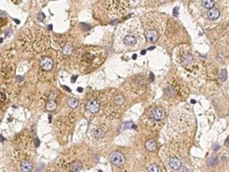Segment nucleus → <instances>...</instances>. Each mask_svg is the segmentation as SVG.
I'll list each match as a JSON object with an SVG mask.
<instances>
[{"instance_id": "obj_4", "label": "nucleus", "mask_w": 229, "mask_h": 172, "mask_svg": "<svg viewBox=\"0 0 229 172\" xmlns=\"http://www.w3.org/2000/svg\"><path fill=\"white\" fill-rule=\"evenodd\" d=\"M80 53V67L86 69V72H90L96 69L106 59V53L102 49L87 48Z\"/></svg>"}, {"instance_id": "obj_14", "label": "nucleus", "mask_w": 229, "mask_h": 172, "mask_svg": "<svg viewBox=\"0 0 229 172\" xmlns=\"http://www.w3.org/2000/svg\"><path fill=\"white\" fill-rule=\"evenodd\" d=\"M20 170L23 172H29L33 170V164L30 161H23L20 164Z\"/></svg>"}, {"instance_id": "obj_25", "label": "nucleus", "mask_w": 229, "mask_h": 172, "mask_svg": "<svg viewBox=\"0 0 229 172\" xmlns=\"http://www.w3.org/2000/svg\"><path fill=\"white\" fill-rule=\"evenodd\" d=\"M130 1H138V0H130Z\"/></svg>"}, {"instance_id": "obj_11", "label": "nucleus", "mask_w": 229, "mask_h": 172, "mask_svg": "<svg viewBox=\"0 0 229 172\" xmlns=\"http://www.w3.org/2000/svg\"><path fill=\"white\" fill-rule=\"evenodd\" d=\"M160 37V32L156 30H146L145 31V38L147 39V41L154 43L159 40Z\"/></svg>"}, {"instance_id": "obj_13", "label": "nucleus", "mask_w": 229, "mask_h": 172, "mask_svg": "<svg viewBox=\"0 0 229 172\" xmlns=\"http://www.w3.org/2000/svg\"><path fill=\"white\" fill-rule=\"evenodd\" d=\"M53 65H54L53 60L49 57H43L40 60V67H41L42 70H44V71H50V70H52Z\"/></svg>"}, {"instance_id": "obj_22", "label": "nucleus", "mask_w": 229, "mask_h": 172, "mask_svg": "<svg viewBox=\"0 0 229 172\" xmlns=\"http://www.w3.org/2000/svg\"><path fill=\"white\" fill-rule=\"evenodd\" d=\"M5 94L4 93H0V101H4L5 100Z\"/></svg>"}, {"instance_id": "obj_1", "label": "nucleus", "mask_w": 229, "mask_h": 172, "mask_svg": "<svg viewBox=\"0 0 229 172\" xmlns=\"http://www.w3.org/2000/svg\"><path fill=\"white\" fill-rule=\"evenodd\" d=\"M145 35L137 19H131L119 27L115 36V49L117 52L136 51L145 43Z\"/></svg>"}, {"instance_id": "obj_3", "label": "nucleus", "mask_w": 229, "mask_h": 172, "mask_svg": "<svg viewBox=\"0 0 229 172\" xmlns=\"http://www.w3.org/2000/svg\"><path fill=\"white\" fill-rule=\"evenodd\" d=\"M161 156L165 166L170 171H189V168L186 167L184 152L179 149L176 144H170L164 147L161 151Z\"/></svg>"}, {"instance_id": "obj_6", "label": "nucleus", "mask_w": 229, "mask_h": 172, "mask_svg": "<svg viewBox=\"0 0 229 172\" xmlns=\"http://www.w3.org/2000/svg\"><path fill=\"white\" fill-rule=\"evenodd\" d=\"M166 114H167L166 109L162 106H154L151 109H149V111L147 112L148 118L150 120H153V121L163 120L166 117Z\"/></svg>"}, {"instance_id": "obj_20", "label": "nucleus", "mask_w": 229, "mask_h": 172, "mask_svg": "<svg viewBox=\"0 0 229 172\" xmlns=\"http://www.w3.org/2000/svg\"><path fill=\"white\" fill-rule=\"evenodd\" d=\"M148 170H149V171H161L160 167L157 166V165H150V166L148 167Z\"/></svg>"}, {"instance_id": "obj_24", "label": "nucleus", "mask_w": 229, "mask_h": 172, "mask_svg": "<svg viewBox=\"0 0 229 172\" xmlns=\"http://www.w3.org/2000/svg\"><path fill=\"white\" fill-rule=\"evenodd\" d=\"M75 79H76V76H74V77L72 78V81H75Z\"/></svg>"}, {"instance_id": "obj_2", "label": "nucleus", "mask_w": 229, "mask_h": 172, "mask_svg": "<svg viewBox=\"0 0 229 172\" xmlns=\"http://www.w3.org/2000/svg\"><path fill=\"white\" fill-rule=\"evenodd\" d=\"M166 131L169 138L175 140H184L192 136L194 131V118L192 113L178 108L171 114Z\"/></svg>"}, {"instance_id": "obj_9", "label": "nucleus", "mask_w": 229, "mask_h": 172, "mask_svg": "<svg viewBox=\"0 0 229 172\" xmlns=\"http://www.w3.org/2000/svg\"><path fill=\"white\" fill-rule=\"evenodd\" d=\"M110 161H111V163L113 164V165H115L117 167H120L125 163V157H124V155L119 152H112L111 154H110Z\"/></svg>"}, {"instance_id": "obj_10", "label": "nucleus", "mask_w": 229, "mask_h": 172, "mask_svg": "<svg viewBox=\"0 0 229 172\" xmlns=\"http://www.w3.org/2000/svg\"><path fill=\"white\" fill-rule=\"evenodd\" d=\"M91 135L92 137L94 138V140L95 142H102V140H105L106 138V132L105 130L100 128V127H97V128H94L91 132Z\"/></svg>"}, {"instance_id": "obj_15", "label": "nucleus", "mask_w": 229, "mask_h": 172, "mask_svg": "<svg viewBox=\"0 0 229 172\" xmlns=\"http://www.w3.org/2000/svg\"><path fill=\"white\" fill-rule=\"evenodd\" d=\"M81 164H80V162H78V161H75V162H73L72 164L70 165V170L71 171H80L81 170Z\"/></svg>"}, {"instance_id": "obj_7", "label": "nucleus", "mask_w": 229, "mask_h": 172, "mask_svg": "<svg viewBox=\"0 0 229 172\" xmlns=\"http://www.w3.org/2000/svg\"><path fill=\"white\" fill-rule=\"evenodd\" d=\"M222 15H223V11L221 10V7L219 5H216L214 7H211V9L205 11L204 17L208 22L215 23L222 18Z\"/></svg>"}, {"instance_id": "obj_18", "label": "nucleus", "mask_w": 229, "mask_h": 172, "mask_svg": "<svg viewBox=\"0 0 229 172\" xmlns=\"http://www.w3.org/2000/svg\"><path fill=\"white\" fill-rule=\"evenodd\" d=\"M72 51H73V46L71 44H67L64 48V50H62V53H64L65 55H70V54L72 53Z\"/></svg>"}, {"instance_id": "obj_21", "label": "nucleus", "mask_w": 229, "mask_h": 172, "mask_svg": "<svg viewBox=\"0 0 229 172\" xmlns=\"http://www.w3.org/2000/svg\"><path fill=\"white\" fill-rule=\"evenodd\" d=\"M38 20H40V21H43L44 20V14L43 13H40L38 15Z\"/></svg>"}, {"instance_id": "obj_19", "label": "nucleus", "mask_w": 229, "mask_h": 172, "mask_svg": "<svg viewBox=\"0 0 229 172\" xmlns=\"http://www.w3.org/2000/svg\"><path fill=\"white\" fill-rule=\"evenodd\" d=\"M68 105H69L70 108L75 109V108L78 106V101H77L76 99H74V98H70V99L68 100Z\"/></svg>"}, {"instance_id": "obj_5", "label": "nucleus", "mask_w": 229, "mask_h": 172, "mask_svg": "<svg viewBox=\"0 0 229 172\" xmlns=\"http://www.w3.org/2000/svg\"><path fill=\"white\" fill-rule=\"evenodd\" d=\"M174 60L178 67L186 70L188 73H194L196 70L200 69L199 62L195 60V57L191 53V49L187 45L179 46L178 49H176L174 53Z\"/></svg>"}, {"instance_id": "obj_16", "label": "nucleus", "mask_w": 229, "mask_h": 172, "mask_svg": "<svg viewBox=\"0 0 229 172\" xmlns=\"http://www.w3.org/2000/svg\"><path fill=\"white\" fill-rule=\"evenodd\" d=\"M146 148L149 151H155L156 150V143L154 140H148L146 143Z\"/></svg>"}, {"instance_id": "obj_17", "label": "nucleus", "mask_w": 229, "mask_h": 172, "mask_svg": "<svg viewBox=\"0 0 229 172\" xmlns=\"http://www.w3.org/2000/svg\"><path fill=\"white\" fill-rule=\"evenodd\" d=\"M55 109H56V103H55L54 100H51L48 101V104H46V110L48 111H54Z\"/></svg>"}, {"instance_id": "obj_23", "label": "nucleus", "mask_w": 229, "mask_h": 172, "mask_svg": "<svg viewBox=\"0 0 229 172\" xmlns=\"http://www.w3.org/2000/svg\"><path fill=\"white\" fill-rule=\"evenodd\" d=\"M174 15H175V16H177V7H176L175 11H174Z\"/></svg>"}, {"instance_id": "obj_8", "label": "nucleus", "mask_w": 229, "mask_h": 172, "mask_svg": "<svg viewBox=\"0 0 229 172\" xmlns=\"http://www.w3.org/2000/svg\"><path fill=\"white\" fill-rule=\"evenodd\" d=\"M199 10L201 11H207L211 7H214L218 5V0H199L197 1Z\"/></svg>"}, {"instance_id": "obj_12", "label": "nucleus", "mask_w": 229, "mask_h": 172, "mask_svg": "<svg viewBox=\"0 0 229 172\" xmlns=\"http://www.w3.org/2000/svg\"><path fill=\"white\" fill-rule=\"evenodd\" d=\"M86 108H87V110H88L89 112H91V113H97L99 111V109H100V105H99V103L97 100L91 99V100H89L88 103H87Z\"/></svg>"}]
</instances>
